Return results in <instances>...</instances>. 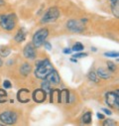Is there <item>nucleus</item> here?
<instances>
[{"instance_id": "16", "label": "nucleus", "mask_w": 119, "mask_h": 126, "mask_svg": "<svg viewBox=\"0 0 119 126\" xmlns=\"http://www.w3.org/2000/svg\"><path fill=\"white\" fill-rule=\"evenodd\" d=\"M31 70H32L31 66H30L29 64H27V63H24L20 68V73L23 76H28L30 74V72H31Z\"/></svg>"}, {"instance_id": "23", "label": "nucleus", "mask_w": 119, "mask_h": 126, "mask_svg": "<svg viewBox=\"0 0 119 126\" xmlns=\"http://www.w3.org/2000/svg\"><path fill=\"white\" fill-rule=\"evenodd\" d=\"M88 79H90V80H92V81H94V82H97L98 81V79L96 78V75L93 72H90V73L88 74Z\"/></svg>"}, {"instance_id": "6", "label": "nucleus", "mask_w": 119, "mask_h": 126, "mask_svg": "<svg viewBox=\"0 0 119 126\" xmlns=\"http://www.w3.org/2000/svg\"><path fill=\"white\" fill-rule=\"evenodd\" d=\"M106 103L114 107L116 109L119 108V95H118V91L116 92H107L106 93Z\"/></svg>"}, {"instance_id": "32", "label": "nucleus", "mask_w": 119, "mask_h": 126, "mask_svg": "<svg viewBox=\"0 0 119 126\" xmlns=\"http://www.w3.org/2000/svg\"><path fill=\"white\" fill-rule=\"evenodd\" d=\"M97 117H98L99 119H104V115H103V114H101V113H99V112L97 113Z\"/></svg>"}, {"instance_id": "5", "label": "nucleus", "mask_w": 119, "mask_h": 126, "mask_svg": "<svg viewBox=\"0 0 119 126\" xmlns=\"http://www.w3.org/2000/svg\"><path fill=\"white\" fill-rule=\"evenodd\" d=\"M0 120L8 125L14 124L17 121V114L13 111H4L0 114Z\"/></svg>"}, {"instance_id": "29", "label": "nucleus", "mask_w": 119, "mask_h": 126, "mask_svg": "<svg viewBox=\"0 0 119 126\" xmlns=\"http://www.w3.org/2000/svg\"><path fill=\"white\" fill-rule=\"evenodd\" d=\"M87 55L86 54H82V53H78V54H75L74 57L76 59V58H82V57H86Z\"/></svg>"}, {"instance_id": "14", "label": "nucleus", "mask_w": 119, "mask_h": 126, "mask_svg": "<svg viewBox=\"0 0 119 126\" xmlns=\"http://www.w3.org/2000/svg\"><path fill=\"white\" fill-rule=\"evenodd\" d=\"M60 91L59 89L51 90V102L52 103H60Z\"/></svg>"}, {"instance_id": "11", "label": "nucleus", "mask_w": 119, "mask_h": 126, "mask_svg": "<svg viewBox=\"0 0 119 126\" xmlns=\"http://www.w3.org/2000/svg\"><path fill=\"white\" fill-rule=\"evenodd\" d=\"M45 79H48L52 84H58L60 82V76L57 73V71H55L54 69L47 75V77Z\"/></svg>"}, {"instance_id": "8", "label": "nucleus", "mask_w": 119, "mask_h": 126, "mask_svg": "<svg viewBox=\"0 0 119 126\" xmlns=\"http://www.w3.org/2000/svg\"><path fill=\"white\" fill-rule=\"evenodd\" d=\"M23 54H24V57L26 59H29V60H34L36 58V49H35V46L33 44H28L24 51H23Z\"/></svg>"}, {"instance_id": "22", "label": "nucleus", "mask_w": 119, "mask_h": 126, "mask_svg": "<svg viewBox=\"0 0 119 126\" xmlns=\"http://www.w3.org/2000/svg\"><path fill=\"white\" fill-rule=\"evenodd\" d=\"M84 48H83V45L81 44V43H75L74 45V47H73V51H74V52H80V51H82Z\"/></svg>"}, {"instance_id": "26", "label": "nucleus", "mask_w": 119, "mask_h": 126, "mask_svg": "<svg viewBox=\"0 0 119 126\" xmlns=\"http://www.w3.org/2000/svg\"><path fill=\"white\" fill-rule=\"evenodd\" d=\"M104 56L105 57H110V58H117L119 55H118V53L111 52V53H104Z\"/></svg>"}, {"instance_id": "30", "label": "nucleus", "mask_w": 119, "mask_h": 126, "mask_svg": "<svg viewBox=\"0 0 119 126\" xmlns=\"http://www.w3.org/2000/svg\"><path fill=\"white\" fill-rule=\"evenodd\" d=\"M102 110H103V111H104V112H105L106 114H108V115H111V114H112V112H111L110 110L106 109V108H102Z\"/></svg>"}, {"instance_id": "12", "label": "nucleus", "mask_w": 119, "mask_h": 126, "mask_svg": "<svg viewBox=\"0 0 119 126\" xmlns=\"http://www.w3.org/2000/svg\"><path fill=\"white\" fill-rule=\"evenodd\" d=\"M69 95H70L69 90H67V89H63L61 92H60V102H61V103H64V104L69 103V97H70Z\"/></svg>"}, {"instance_id": "13", "label": "nucleus", "mask_w": 119, "mask_h": 126, "mask_svg": "<svg viewBox=\"0 0 119 126\" xmlns=\"http://www.w3.org/2000/svg\"><path fill=\"white\" fill-rule=\"evenodd\" d=\"M96 73H97V76L99 78H101V79H106L110 78V72L108 70H106L105 68H98Z\"/></svg>"}, {"instance_id": "10", "label": "nucleus", "mask_w": 119, "mask_h": 126, "mask_svg": "<svg viewBox=\"0 0 119 126\" xmlns=\"http://www.w3.org/2000/svg\"><path fill=\"white\" fill-rule=\"evenodd\" d=\"M17 98L20 102L22 103H27L29 102V90L26 88H22L18 91L17 93Z\"/></svg>"}, {"instance_id": "15", "label": "nucleus", "mask_w": 119, "mask_h": 126, "mask_svg": "<svg viewBox=\"0 0 119 126\" xmlns=\"http://www.w3.org/2000/svg\"><path fill=\"white\" fill-rule=\"evenodd\" d=\"M111 1V8L112 12L115 15V17L119 16V0H110Z\"/></svg>"}, {"instance_id": "18", "label": "nucleus", "mask_w": 119, "mask_h": 126, "mask_svg": "<svg viewBox=\"0 0 119 126\" xmlns=\"http://www.w3.org/2000/svg\"><path fill=\"white\" fill-rule=\"evenodd\" d=\"M42 89L46 92V93H48V92H51V82L48 80V79H44V81L42 82Z\"/></svg>"}, {"instance_id": "3", "label": "nucleus", "mask_w": 119, "mask_h": 126, "mask_svg": "<svg viewBox=\"0 0 119 126\" xmlns=\"http://www.w3.org/2000/svg\"><path fill=\"white\" fill-rule=\"evenodd\" d=\"M48 36H49V31L46 28H43V29L37 31V32L34 34V36H33V45L35 47L42 46Z\"/></svg>"}, {"instance_id": "19", "label": "nucleus", "mask_w": 119, "mask_h": 126, "mask_svg": "<svg viewBox=\"0 0 119 126\" xmlns=\"http://www.w3.org/2000/svg\"><path fill=\"white\" fill-rule=\"evenodd\" d=\"M81 121H82L83 123H85V124L90 123V122H91V112H89V111L85 112V113L83 114L82 118H81Z\"/></svg>"}, {"instance_id": "4", "label": "nucleus", "mask_w": 119, "mask_h": 126, "mask_svg": "<svg viewBox=\"0 0 119 126\" xmlns=\"http://www.w3.org/2000/svg\"><path fill=\"white\" fill-rule=\"evenodd\" d=\"M59 17H60L59 9L57 7H51L45 13L43 18L41 19V22L42 23H52V22H55Z\"/></svg>"}, {"instance_id": "20", "label": "nucleus", "mask_w": 119, "mask_h": 126, "mask_svg": "<svg viewBox=\"0 0 119 126\" xmlns=\"http://www.w3.org/2000/svg\"><path fill=\"white\" fill-rule=\"evenodd\" d=\"M7 100V92L4 89L0 88V103H3Z\"/></svg>"}, {"instance_id": "27", "label": "nucleus", "mask_w": 119, "mask_h": 126, "mask_svg": "<svg viewBox=\"0 0 119 126\" xmlns=\"http://www.w3.org/2000/svg\"><path fill=\"white\" fill-rule=\"evenodd\" d=\"M11 82L9 81V80H4V82H3V87L4 88H10L11 87Z\"/></svg>"}, {"instance_id": "7", "label": "nucleus", "mask_w": 119, "mask_h": 126, "mask_svg": "<svg viewBox=\"0 0 119 126\" xmlns=\"http://www.w3.org/2000/svg\"><path fill=\"white\" fill-rule=\"evenodd\" d=\"M67 27L70 31L74 33H80L84 30V25L79 20H70L67 23Z\"/></svg>"}, {"instance_id": "28", "label": "nucleus", "mask_w": 119, "mask_h": 126, "mask_svg": "<svg viewBox=\"0 0 119 126\" xmlns=\"http://www.w3.org/2000/svg\"><path fill=\"white\" fill-rule=\"evenodd\" d=\"M44 45H45V48L47 49V50H52V45L49 43V42H44Z\"/></svg>"}, {"instance_id": "33", "label": "nucleus", "mask_w": 119, "mask_h": 126, "mask_svg": "<svg viewBox=\"0 0 119 126\" xmlns=\"http://www.w3.org/2000/svg\"><path fill=\"white\" fill-rule=\"evenodd\" d=\"M3 4H4V1H3V0H0V6L3 5Z\"/></svg>"}, {"instance_id": "35", "label": "nucleus", "mask_w": 119, "mask_h": 126, "mask_svg": "<svg viewBox=\"0 0 119 126\" xmlns=\"http://www.w3.org/2000/svg\"><path fill=\"white\" fill-rule=\"evenodd\" d=\"M72 62H76V59H72Z\"/></svg>"}, {"instance_id": "25", "label": "nucleus", "mask_w": 119, "mask_h": 126, "mask_svg": "<svg viewBox=\"0 0 119 126\" xmlns=\"http://www.w3.org/2000/svg\"><path fill=\"white\" fill-rule=\"evenodd\" d=\"M107 68H108V71L109 72H114L115 69H116L115 64H113V63H111V62H108L107 63Z\"/></svg>"}, {"instance_id": "24", "label": "nucleus", "mask_w": 119, "mask_h": 126, "mask_svg": "<svg viewBox=\"0 0 119 126\" xmlns=\"http://www.w3.org/2000/svg\"><path fill=\"white\" fill-rule=\"evenodd\" d=\"M115 124H116V122L112 119H107V120H104V122H103L104 126H114Z\"/></svg>"}, {"instance_id": "21", "label": "nucleus", "mask_w": 119, "mask_h": 126, "mask_svg": "<svg viewBox=\"0 0 119 126\" xmlns=\"http://www.w3.org/2000/svg\"><path fill=\"white\" fill-rule=\"evenodd\" d=\"M11 53V50L9 48H2L1 50H0V56L1 57H8Z\"/></svg>"}, {"instance_id": "2", "label": "nucleus", "mask_w": 119, "mask_h": 126, "mask_svg": "<svg viewBox=\"0 0 119 126\" xmlns=\"http://www.w3.org/2000/svg\"><path fill=\"white\" fill-rule=\"evenodd\" d=\"M16 24V17L14 14L9 15H0V25L5 30H12L14 29Z\"/></svg>"}, {"instance_id": "9", "label": "nucleus", "mask_w": 119, "mask_h": 126, "mask_svg": "<svg viewBox=\"0 0 119 126\" xmlns=\"http://www.w3.org/2000/svg\"><path fill=\"white\" fill-rule=\"evenodd\" d=\"M46 96H47V93L43 89H36L33 92V99L38 103L44 102L46 100Z\"/></svg>"}, {"instance_id": "17", "label": "nucleus", "mask_w": 119, "mask_h": 126, "mask_svg": "<svg viewBox=\"0 0 119 126\" xmlns=\"http://www.w3.org/2000/svg\"><path fill=\"white\" fill-rule=\"evenodd\" d=\"M25 38H26V33H25L24 29H21V30L18 31L16 36H15V41L18 42V43H21L25 40Z\"/></svg>"}, {"instance_id": "1", "label": "nucleus", "mask_w": 119, "mask_h": 126, "mask_svg": "<svg viewBox=\"0 0 119 126\" xmlns=\"http://www.w3.org/2000/svg\"><path fill=\"white\" fill-rule=\"evenodd\" d=\"M53 70V67L49 60H43L37 64V69L35 70V76L39 79H45L47 75Z\"/></svg>"}, {"instance_id": "31", "label": "nucleus", "mask_w": 119, "mask_h": 126, "mask_svg": "<svg viewBox=\"0 0 119 126\" xmlns=\"http://www.w3.org/2000/svg\"><path fill=\"white\" fill-rule=\"evenodd\" d=\"M71 52H72V49H69V48L64 50V53L65 54H71Z\"/></svg>"}, {"instance_id": "34", "label": "nucleus", "mask_w": 119, "mask_h": 126, "mask_svg": "<svg viewBox=\"0 0 119 126\" xmlns=\"http://www.w3.org/2000/svg\"><path fill=\"white\" fill-rule=\"evenodd\" d=\"M2 65H3V63H2V60H1V59H0V67H1Z\"/></svg>"}]
</instances>
